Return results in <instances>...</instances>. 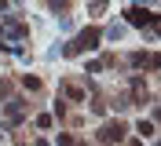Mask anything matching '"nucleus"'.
<instances>
[{
	"instance_id": "1",
	"label": "nucleus",
	"mask_w": 161,
	"mask_h": 146,
	"mask_svg": "<svg viewBox=\"0 0 161 146\" xmlns=\"http://www.w3.org/2000/svg\"><path fill=\"white\" fill-rule=\"evenodd\" d=\"M99 37H103V33H99V29H84V33H80V37L77 40H73V44H70V48H66V51H70V55H77V51H84V48H95V44H99Z\"/></svg>"
},
{
	"instance_id": "2",
	"label": "nucleus",
	"mask_w": 161,
	"mask_h": 146,
	"mask_svg": "<svg viewBox=\"0 0 161 146\" xmlns=\"http://www.w3.org/2000/svg\"><path fill=\"white\" fill-rule=\"evenodd\" d=\"M125 132H128V128L121 124V121H110V124H103L99 143H121V139H125Z\"/></svg>"
},
{
	"instance_id": "3",
	"label": "nucleus",
	"mask_w": 161,
	"mask_h": 146,
	"mask_svg": "<svg viewBox=\"0 0 161 146\" xmlns=\"http://www.w3.org/2000/svg\"><path fill=\"white\" fill-rule=\"evenodd\" d=\"M128 22H132V26H154L158 19H154L150 11H143V8H132L128 11Z\"/></svg>"
},
{
	"instance_id": "4",
	"label": "nucleus",
	"mask_w": 161,
	"mask_h": 146,
	"mask_svg": "<svg viewBox=\"0 0 161 146\" xmlns=\"http://www.w3.org/2000/svg\"><path fill=\"white\" fill-rule=\"evenodd\" d=\"M136 132H139V135H154V124H150V121H139V124H136Z\"/></svg>"
},
{
	"instance_id": "5",
	"label": "nucleus",
	"mask_w": 161,
	"mask_h": 146,
	"mask_svg": "<svg viewBox=\"0 0 161 146\" xmlns=\"http://www.w3.org/2000/svg\"><path fill=\"white\" fill-rule=\"evenodd\" d=\"M22 84L30 88V91H37V88H40V80H37V77H22Z\"/></svg>"
}]
</instances>
